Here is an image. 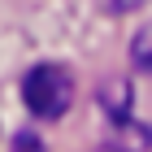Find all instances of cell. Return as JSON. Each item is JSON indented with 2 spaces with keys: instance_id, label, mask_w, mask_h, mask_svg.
<instances>
[{
  "instance_id": "6da1fadb",
  "label": "cell",
  "mask_w": 152,
  "mask_h": 152,
  "mask_svg": "<svg viewBox=\"0 0 152 152\" xmlns=\"http://www.w3.org/2000/svg\"><path fill=\"white\" fill-rule=\"evenodd\" d=\"M22 100L26 109L35 117H65L74 104V78L65 65H57V61H44V65H31L22 78Z\"/></svg>"
},
{
  "instance_id": "7a4b0ae2",
  "label": "cell",
  "mask_w": 152,
  "mask_h": 152,
  "mask_svg": "<svg viewBox=\"0 0 152 152\" xmlns=\"http://www.w3.org/2000/svg\"><path fill=\"white\" fill-rule=\"evenodd\" d=\"M130 61H135L139 70H152V22L143 26V31H135V39H130Z\"/></svg>"
},
{
  "instance_id": "3957f363",
  "label": "cell",
  "mask_w": 152,
  "mask_h": 152,
  "mask_svg": "<svg viewBox=\"0 0 152 152\" xmlns=\"http://www.w3.org/2000/svg\"><path fill=\"white\" fill-rule=\"evenodd\" d=\"M13 152H44V143H39L35 130H18L13 135Z\"/></svg>"
}]
</instances>
